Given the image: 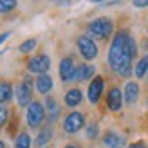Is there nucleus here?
<instances>
[{
	"label": "nucleus",
	"mask_w": 148,
	"mask_h": 148,
	"mask_svg": "<svg viewBox=\"0 0 148 148\" xmlns=\"http://www.w3.org/2000/svg\"><path fill=\"white\" fill-rule=\"evenodd\" d=\"M146 105H148V99H146Z\"/></svg>",
	"instance_id": "obj_30"
},
{
	"label": "nucleus",
	"mask_w": 148,
	"mask_h": 148,
	"mask_svg": "<svg viewBox=\"0 0 148 148\" xmlns=\"http://www.w3.org/2000/svg\"><path fill=\"white\" fill-rule=\"evenodd\" d=\"M0 148H7V146H5V143H4V141H0Z\"/></svg>",
	"instance_id": "obj_29"
},
{
	"label": "nucleus",
	"mask_w": 148,
	"mask_h": 148,
	"mask_svg": "<svg viewBox=\"0 0 148 148\" xmlns=\"http://www.w3.org/2000/svg\"><path fill=\"white\" fill-rule=\"evenodd\" d=\"M103 90H105V79L101 76H96L87 88V99L90 101V105H98L103 96Z\"/></svg>",
	"instance_id": "obj_8"
},
{
	"label": "nucleus",
	"mask_w": 148,
	"mask_h": 148,
	"mask_svg": "<svg viewBox=\"0 0 148 148\" xmlns=\"http://www.w3.org/2000/svg\"><path fill=\"white\" fill-rule=\"evenodd\" d=\"M14 98V88L9 81H0V105H5Z\"/></svg>",
	"instance_id": "obj_18"
},
{
	"label": "nucleus",
	"mask_w": 148,
	"mask_h": 148,
	"mask_svg": "<svg viewBox=\"0 0 148 148\" xmlns=\"http://www.w3.org/2000/svg\"><path fill=\"white\" fill-rule=\"evenodd\" d=\"M76 45H78V51H79V54H81V58H83V60L92 62V60H96V58H98V45H96V42H94L88 34L78 36Z\"/></svg>",
	"instance_id": "obj_5"
},
{
	"label": "nucleus",
	"mask_w": 148,
	"mask_h": 148,
	"mask_svg": "<svg viewBox=\"0 0 148 148\" xmlns=\"http://www.w3.org/2000/svg\"><path fill=\"white\" fill-rule=\"evenodd\" d=\"M83 127H85V116L78 110H72L63 117V130L67 134H76Z\"/></svg>",
	"instance_id": "obj_7"
},
{
	"label": "nucleus",
	"mask_w": 148,
	"mask_h": 148,
	"mask_svg": "<svg viewBox=\"0 0 148 148\" xmlns=\"http://www.w3.org/2000/svg\"><path fill=\"white\" fill-rule=\"evenodd\" d=\"M137 56V43L128 31H117L108 47V65L119 78H128L134 74V60Z\"/></svg>",
	"instance_id": "obj_1"
},
{
	"label": "nucleus",
	"mask_w": 148,
	"mask_h": 148,
	"mask_svg": "<svg viewBox=\"0 0 148 148\" xmlns=\"http://www.w3.org/2000/svg\"><path fill=\"white\" fill-rule=\"evenodd\" d=\"M16 9V2L14 0H0V13L5 14V13H11Z\"/></svg>",
	"instance_id": "obj_23"
},
{
	"label": "nucleus",
	"mask_w": 148,
	"mask_h": 148,
	"mask_svg": "<svg viewBox=\"0 0 148 148\" xmlns=\"http://www.w3.org/2000/svg\"><path fill=\"white\" fill-rule=\"evenodd\" d=\"M14 99H16L18 107H29L33 103V79L24 78L20 83L14 87Z\"/></svg>",
	"instance_id": "obj_4"
},
{
	"label": "nucleus",
	"mask_w": 148,
	"mask_h": 148,
	"mask_svg": "<svg viewBox=\"0 0 148 148\" xmlns=\"http://www.w3.org/2000/svg\"><path fill=\"white\" fill-rule=\"evenodd\" d=\"M103 145L105 148H125V137L114 130H108L103 136Z\"/></svg>",
	"instance_id": "obj_14"
},
{
	"label": "nucleus",
	"mask_w": 148,
	"mask_h": 148,
	"mask_svg": "<svg viewBox=\"0 0 148 148\" xmlns=\"http://www.w3.org/2000/svg\"><path fill=\"white\" fill-rule=\"evenodd\" d=\"M43 107H45V112H47V119H49V125H53L58 121V117L62 114V108L58 105V101L53 98V96H47L45 101H43Z\"/></svg>",
	"instance_id": "obj_11"
},
{
	"label": "nucleus",
	"mask_w": 148,
	"mask_h": 148,
	"mask_svg": "<svg viewBox=\"0 0 148 148\" xmlns=\"http://www.w3.org/2000/svg\"><path fill=\"white\" fill-rule=\"evenodd\" d=\"M65 148H79V146H78V145H67Z\"/></svg>",
	"instance_id": "obj_28"
},
{
	"label": "nucleus",
	"mask_w": 148,
	"mask_h": 148,
	"mask_svg": "<svg viewBox=\"0 0 148 148\" xmlns=\"http://www.w3.org/2000/svg\"><path fill=\"white\" fill-rule=\"evenodd\" d=\"M74 72H76V65H74V60L71 56H65L62 58L60 62V67H58V74L63 83H72L74 81Z\"/></svg>",
	"instance_id": "obj_9"
},
{
	"label": "nucleus",
	"mask_w": 148,
	"mask_h": 148,
	"mask_svg": "<svg viewBox=\"0 0 148 148\" xmlns=\"http://www.w3.org/2000/svg\"><path fill=\"white\" fill-rule=\"evenodd\" d=\"M96 67L90 63H79L76 65V72H74V81H88L94 79L96 76Z\"/></svg>",
	"instance_id": "obj_13"
},
{
	"label": "nucleus",
	"mask_w": 148,
	"mask_h": 148,
	"mask_svg": "<svg viewBox=\"0 0 148 148\" xmlns=\"http://www.w3.org/2000/svg\"><path fill=\"white\" fill-rule=\"evenodd\" d=\"M87 33L88 36L94 40H108L114 33V20L107 18V16H99L88 22L87 25Z\"/></svg>",
	"instance_id": "obj_2"
},
{
	"label": "nucleus",
	"mask_w": 148,
	"mask_h": 148,
	"mask_svg": "<svg viewBox=\"0 0 148 148\" xmlns=\"http://www.w3.org/2000/svg\"><path fill=\"white\" fill-rule=\"evenodd\" d=\"M45 119H47V112H45V107H43V103H40V101H33L31 105L27 107V110H25L27 127H29V128H40Z\"/></svg>",
	"instance_id": "obj_3"
},
{
	"label": "nucleus",
	"mask_w": 148,
	"mask_h": 148,
	"mask_svg": "<svg viewBox=\"0 0 148 148\" xmlns=\"http://www.w3.org/2000/svg\"><path fill=\"white\" fill-rule=\"evenodd\" d=\"M31 145H33V139L27 132H20L14 139V148H31Z\"/></svg>",
	"instance_id": "obj_20"
},
{
	"label": "nucleus",
	"mask_w": 148,
	"mask_h": 148,
	"mask_svg": "<svg viewBox=\"0 0 148 148\" xmlns=\"http://www.w3.org/2000/svg\"><path fill=\"white\" fill-rule=\"evenodd\" d=\"M127 148H146V145H145L143 141H136V143H132V145H128Z\"/></svg>",
	"instance_id": "obj_26"
},
{
	"label": "nucleus",
	"mask_w": 148,
	"mask_h": 148,
	"mask_svg": "<svg viewBox=\"0 0 148 148\" xmlns=\"http://www.w3.org/2000/svg\"><path fill=\"white\" fill-rule=\"evenodd\" d=\"M146 74H148V54H145L143 58H139L137 63L134 65V76H136L137 79L145 78Z\"/></svg>",
	"instance_id": "obj_19"
},
{
	"label": "nucleus",
	"mask_w": 148,
	"mask_h": 148,
	"mask_svg": "<svg viewBox=\"0 0 148 148\" xmlns=\"http://www.w3.org/2000/svg\"><path fill=\"white\" fill-rule=\"evenodd\" d=\"M63 101H65V105H67V107L76 108V107L79 105V103L83 101V92H81L79 88H69V90L65 92Z\"/></svg>",
	"instance_id": "obj_16"
},
{
	"label": "nucleus",
	"mask_w": 148,
	"mask_h": 148,
	"mask_svg": "<svg viewBox=\"0 0 148 148\" xmlns=\"http://www.w3.org/2000/svg\"><path fill=\"white\" fill-rule=\"evenodd\" d=\"M123 103H125L123 90L119 87H112L107 92V107H108V110L110 112H119L123 108Z\"/></svg>",
	"instance_id": "obj_10"
},
{
	"label": "nucleus",
	"mask_w": 148,
	"mask_h": 148,
	"mask_svg": "<svg viewBox=\"0 0 148 148\" xmlns=\"http://www.w3.org/2000/svg\"><path fill=\"white\" fill-rule=\"evenodd\" d=\"M9 36H11V33L9 31H7V33H2V34H0V45H2V43L7 40V38H9Z\"/></svg>",
	"instance_id": "obj_27"
},
{
	"label": "nucleus",
	"mask_w": 148,
	"mask_h": 148,
	"mask_svg": "<svg viewBox=\"0 0 148 148\" xmlns=\"http://www.w3.org/2000/svg\"><path fill=\"white\" fill-rule=\"evenodd\" d=\"M7 121H9V108L5 105H0V127L7 125Z\"/></svg>",
	"instance_id": "obj_24"
},
{
	"label": "nucleus",
	"mask_w": 148,
	"mask_h": 148,
	"mask_svg": "<svg viewBox=\"0 0 148 148\" xmlns=\"http://www.w3.org/2000/svg\"><path fill=\"white\" fill-rule=\"evenodd\" d=\"M146 78H148V74H146Z\"/></svg>",
	"instance_id": "obj_31"
},
{
	"label": "nucleus",
	"mask_w": 148,
	"mask_h": 148,
	"mask_svg": "<svg viewBox=\"0 0 148 148\" xmlns=\"http://www.w3.org/2000/svg\"><path fill=\"white\" fill-rule=\"evenodd\" d=\"M139 94H141V87H139L137 81H128L125 85V92H123V98L127 105H136L137 99H139Z\"/></svg>",
	"instance_id": "obj_12"
},
{
	"label": "nucleus",
	"mask_w": 148,
	"mask_h": 148,
	"mask_svg": "<svg viewBox=\"0 0 148 148\" xmlns=\"http://www.w3.org/2000/svg\"><path fill=\"white\" fill-rule=\"evenodd\" d=\"M36 45H38V40L36 38H29V40H24L18 45V51L22 54H29V53H33V51L36 49Z\"/></svg>",
	"instance_id": "obj_21"
},
{
	"label": "nucleus",
	"mask_w": 148,
	"mask_h": 148,
	"mask_svg": "<svg viewBox=\"0 0 148 148\" xmlns=\"http://www.w3.org/2000/svg\"><path fill=\"white\" fill-rule=\"evenodd\" d=\"M132 5H134L136 9H139V7H148V0H134Z\"/></svg>",
	"instance_id": "obj_25"
},
{
	"label": "nucleus",
	"mask_w": 148,
	"mask_h": 148,
	"mask_svg": "<svg viewBox=\"0 0 148 148\" xmlns=\"http://www.w3.org/2000/svg\"><path fill=\"white\" fill-rule=\"evenodd\" d=\"M34 87H36V90H38L40 94H49L51 90H53V87H54V81L53 78L49 76V74H42V76H36L34 79Z\"/></svg>",
	"instance_id": "obj_15"
},
{
	"label": "nucleus",
	"mask_w": 148,
	"mask_h": 148,
	"mask_svg": "<svg viewBox=\"0 0 148 148\" xmlns=\"http://www.w3.org/2000/svg\"><path fill=\"white\" fill-rule=\"evenodd\" d=\"M85 136H87V139H96L99 136V125L98 123H88V125H85Z\"/></svg>",
	"instance_id": "obj_22"
},
{
	"label": "nucleus",
	"mask_w": 148,
	"mask_h": 148,
	"mask_svg": "<svg viewBox=\"0 0 148 148\" xmlns=\"http://www.w3.org/2000/svg\"><path fill=\"white\" fill-rule=\"evenodd\" d=\"M51 69V58L47 54H36L31 56L27 62V71L36 76H42V74H47Z\"/></svg>",
	"instance_id": "obj_6"
},
{
	"label": "nucleus",
	"mask_w": 148,
	"mask_h": 148,
	"mask_svg": "<svg viewBox=\"0 0 148 148\" xmlns=\"http://www.w3.org/2000/svg\"><path fill=\"white\" fill-rule=\"evenodd\" d=\"M51 139H53V127H43V128L38 130V136L34 139V145L38 148H45Z\"/></svg>",
	"instance_id": "obj_17"
}]
</instances>
